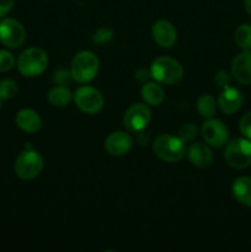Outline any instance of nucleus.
Returning a JSON list of instances; mask_svg holds the SVG:
<instances>
[{
    "label": "nucleus",
    "instance_id": "obj_1",
    "mask_svg": "<svg viewBox=\"0 0 251 252\" xmlns=\"http://www.w3.org/2000/svg\"><path fill=\"white\" fill-rule=\"evenodd\" d=\"M150 74L157 83L164 85H176L184 78V68L174 58L164 56L153 62Z\"/></svg>",
    "mask_w": 251,
    "mask_h": 252
},
{
    "label": "nucleus",
    "instance_id": "obj_2",
    "mask_svg": "<svg viewBox=\"0 0 251 252\" xmlns=\"http://www.w3.org/2000/svg\"><path fill=\"white\" fill-rule=\"evenodd\" d=\"M98 58L90 51H81L71 61L70 73L73 79L80 84L90 83L98 73Z\"/></svg>",
    "mask_w": 251,
    "mask_h": 252
},
{
    "label": "nucleus",
    "instance_id": "obj_3",
    "mask_svg": "<svg viewBox=\"0 0 251 252\" xmlns=\"http://www.w3.org/2000/svg\"><path fill=\"white\" fill-rule=\"evenodd\" d=\"M153 150L159 159L166 162H177L186 154V144L180 137L160 134L153 143Z\"/></svg>",
    "mask_w": 251,
    "mask_h": 252
},
{
    "label": "nucleus",
    "instance_id": "obj_4",
    "mask_svg": "<svg viewBox=\"0 0 251 252\" xmlns=\"http://www.w3.org/2000/svg\"><path fill=\"white\" fill-rule=\"evenodd\" d=\"M48 66V56L46 52L37 47L27 48L17 58V69L27 78L41 75Z\"/></svg>",
    "mask_w": 251,
    "mask_h": 252
},
{
    "label": "nucleus",
    "instance_id": "obj_5",
    "mask_svg": "<svg viewBox=\"0 0 251 252\" xmlns=\"http://www.w3.org/2000/svg\"><path fill=\"white\" fill-rule=\"evenodd\" d=\"M224 159L234 169H246L251 165V140L248 138H235L225 144Z\"/></svg>",
    "mask_w": 251,
    "mask_h": 252
},
{
    "label": "nucleus",
    "instance_id": "obj_6",
    "mask_svg": "<svg viewBox=\"0 0 251 252\" xmlns=\"http://www.w3.org/2000/svg\"><path fill=\"white\" fill-rule=\"evenodd\" d=\"M15 174L21 180H33L43 170V159L36 150L26 149L19 154L14 165Z\"/></svg>",
    "mask_w": 251,
    "mask_h": 252
},
{
    "label": "nucleus",
    "instance_id": "obj_7",
    "mask_svg": "<svg viewBox=\"0 0 251 252\" xmlns=\"http://www.w3.org/2000/svg\"><path fill=\"white\" fill-rule=\"evenodd\" d=\"M74 101L81 112L86 115H96L103 107V96L97 89L91 86H81L74 93Z\"/></svg>",
    "mask_w": 251,
    "mask_h": 252
},
{
    "label": "nucleus",
    "instance_id": "obj_8",
    "mask_svg": "<svg viewBox=\"0 0 251 252\" xmlns=\"http://www.w3.org/2000/svg\"><path fill=\"white\" fill-rule=\"evenodd\" d=\"M152 121V111L144 103H134L125 113L123 125L129 132L138 133L144 130Z\"/></svg>",
    "mask_w": 251,
    "mask_h": 252
},
{
    "label": "nucleus",
    "instance_id": "obj_9",
    "mask_svg": "<svg viewBox=\"0 0 251 252\" xmlns=\"http://www.w3.org/2000/svg\"><path fill=\"white\" fill-rule=\"evenodd\" d=\"M26 38V31L22 24L14 19H2L0 21V42L9 48H17Z\"/></svg>",
    "mask_w": 251,
    "mask_h": 252
},
{
    "label": "nucleus",
    "instance_id": "obj_10",
    "mask_svg": "<svg viewBox=\"0 0 251 252\" xmlns=\"http://www.w3.org/2000/svg\"><path fill=\"white\" fill-rule=\"evenodd\" d=\"M201 134L204 142L214 148H221L228 143L229 132L221 121L208 118L201 128Z\"/></svg>",
    "mask_w": 251,
    "mask_h": 252
},
{
    "label": "nucleus",
    "instance_id": "obj_11",
    "mask_svg": "<svg viewBox=\"0 0 251 252\" xmlns=\"http://www.w3.org/2000/svg\"><path fill=\"white\" fill-rule=\"evenodd\" d=\"M231 74L244 85L251 84V49H244L231 62Z\"/></svg>",
    "mask_w": 251,
    "mask_h": 252
},
{
    "label": "nucleus",
    "instance_id": "obj_12",
    "mask_svg": "<svg viewBox=\"0 0 251 252\" xmlns=\"http://www.w3.org/2000/svg\"><path fill=\"white\" fill-rule=\"evenodd\" d=\"M133 139L126 132H113L106 138L105 149L112 157H123L132 149Z\"/></svg>",
    "mask_w": 251,
    "mask_h": 252
},
{
    "label": "nucleus",
    "instance_id": "obj_13",
    "mask_svg": "<svg viewBox=\"0 0 251 252\" xmlns=\"http://www.w3.org/2000/svg\"><path fill=\"white\" fill-rule=\"evenodd\" d=\"M152 34L155 43L162 48H170L176 43V30L169 21L165 20H159L153 25Z\"/></svg>",
    "mask_w": 251,
    "mask_h": 252
},
{
    "label": "nucleus",
    "instance_id": "obj_14",
    "mask_svg": "<svg viewBox=\"0 0 251 252\" xmlns=\"http://www.w3.org/2000/svg\"><path fill=\"white\" fill-rule=\"evenodd\" d=\"M244 103V96L240 90L235 88L226 86L223 89L218 97V106L220 111L225 115L238 112Z\"/></svg>",
    "mask_w": 251,
    "mask_h": 252
},
{
    "label": "nucleus",
    "instance_id": "obj_15",
    "mask_svg": "<svg viewBox=\"0 0 251 252\" xmlns=\"http://www.w3.org/2000/svg\"><path fill=\"white\" fill-rule=\"evenodd\" d=\"M187 157L192 165L197 167H208L213 161V153L209 149L208 145L203 143H194L187 150Z\"/></svg>",
    "mask_w": 251,
    "mask_h": 252
},
{
    "label": "nucleus",
    "instance_id": "obj_16",
    "mask_svg": "<svg viewBox=\"0 0 251 252\" xmlns=\"http://www.w3.org/2000/svg\"><path fill=\"white\" fill-rule=\"evenodd\" d=\"M16 125L21 130L26 133H36L41 129L42 120L36 111L31 108H24L16 115Z\"/></svg>",
    "mask_w": 251,
    "mask_h": 252
},
{
    "label": "nucleus",
    "instance_id": "obj_17",
    "mask_svg": "<svg viewBox=\"0 0 251 252\" xmlns=\"http://www.w3.org/2000/svg\"><path fill=\"white\" fill-rule=\"evenodd\" d=\"M233 196L239 203L251 208V177L241 176L233 182Z\"/></svg>",
    "mask_w": 251,
    "mask_h": 252
},
{
    "label": "nucleus",
    "instance_id": "obj_18",
    "mask_svg": "<svg viewBox=\"0 0 251 252\" xmlns=\"http://www.w3.org/2000/svg\"><path fill=\"white\" fill-rule=\"evenodd\" d=\"M142 97L147 105L159 106L164 101L165 93L159 84L148 81L142 88Z\"/></svg>",
    "mask_w": 251,
    "mask_h": 252
},
{
    "label": "nucleus",
    "instance_id": "obj_19",
    "mask_svg": "<svg viewBox=\"0 0 251 252\" xmlns=\"http://www.w3.org/2000/svg\"><path fill=\"white\" fill-rule=\"evenodd\" d=\"M47 98L52 106L64 107V106L69 105L70 101L73 100V94L70 93L69 89H66V86L57 85L53 89H51V91L47 95Z\"/></svg>",
    "mask_w": 251,
    "mask_h": 252
},
{
    "label": "nucleus",
    "instance_id": "obj_20",
    "mask_svg": "<svg viewBox=\"0 0 251 252\" xmlns=\"http://www.w3.org/2000/svg\"><path fill=\"white\" fill-rule=\"evenodd\" d=\"M197 111L202 117L207 118V120L214 117L217 111V103L214 98L208 94L199 96L198 100H197Z\"/></svg>",
    "mask_w": 251,
    "mask_h": 252
},
{
    "label": "nucleus",
    "instance_id": "obj_21",
    "mask_svg": "<svg viewBox=\"0 0 251 252\" xmlns=\"http://www.w3.org/2000/svg\"><path fill=\"white\" fill-rule=\"evenodd\" d=\"M235 43L243 49H251V25L244 24L236 29Z\"/></svg>",
    "mask_w": 251,
    "mask_h": 252
},
{
    "label": "nucleus",
    "instance_id": "obj_22",
    "mask_svg": "<svg viewBox=\"0 0 251 252\" xmlns=\"http://www.w3.org/2000/svg\"><path fill=\"white\" fill-rule=\"evenodd\" d=\"M17 84L11 79H4L0 81V97L2 100L14 98L17 94Z\"/></svg>",
    "mask_w": 251,
    "mask_h": 252
},
{
    "label": "nucleus",
    "instance_id": "obj_23",
    "mask_svg": "<svg viewBox=\"0 0 251 252\" xmlns=\"http://www.w3.org/2000/svg\"><path fill=\"white\" fill-rule=\"evenodd\" d=\"M197 134H198V129H197L196 126L193 123H187L184 125L179 130V137L186 142H192L193 139H196Z\"/></svg>",
    "mask_w": 251,
    "mask_h": 252
},
{
    "label": "nucleus",
    "instance_id": "obj_24",
    "mask_svg": "<svg viewBox=\"0 0 251 252\" xmlns=\"http://www.w3.org/2000/svg\"><path fill=\"white\" fill-rule=\"evenodd\" d=\"M73 75H71L70 70H65V69H59L53 74V83L59 86H66L70 85L73 81Z\"/></svg>",
    "mask_w": 251,
    "mask_h": 252
},
{
    "label": "nucleus",
    "instance_id": "obj_25",
    "mask_svg": "<svg viewBox=\"0 0 251 252\" xmlns=\"http://www.w3.org/2000/svg\"><path fill=\"white\" fill-rule=\"evenodd\" d=\"M113 32L112 30L108 27H102V29L97 30L93 36V42L96 44H105L112 39Z\"/></svg>",
    "mask_w": 251,
    "mask_h": 252
},
{
    "label": "nucleus",
    "instance_id": "obj_26",
    "mask_svg": "<svg viewBox=\"0 0 251 252\" xmlns=\"http://www.w3.org/2000/svg\"><path fill=\"white\" fill-rule=\"evenodd\" d=\"M15 65V58L10 52L0 49V73H5Z\"/></svg>",
    "mask_w": 251,
    "mask_h": 252
},
{
    "label": "nucleus",
    "instance_id": "obj_27",
    "mask_svg": "<svg viewBox=\"0 0 251 252\" xmlns=\"http://www.w3.org/2000/svg\"><path fill=\"white\" fill-rule=\"evenodd\" d=\"M239 129L244 137L251 140V112H248L241 117L240 123H239Z\"/></svg>",
    "mask_w": 251,
    "mask_h": 252
},
{
    "label": "nucleus",
    "instance_id": "obj_28",
    "mask_svg": "<svg viewBox=\"0 0 251 252\" xmlns=\"http://www.w3.org/2000/svg\"><path fill=\"white\" fill-rule=\"evenodd\" d=\"M214 81H216L217 85L219 88H226L230 84V75H229L228 71L225 70H219L217 71V74L214 75Z\"/></svg>",
    "mask_w": 251,
    "mask_h": 252
},
{
    "label": "nucleus",
    "instance_id": "obj_29",
    "mask_svg": "<svg viewBox=\"0 0 251 252\" xmlns=\"http://www.w3.org/2000/svg\"><path fill=\"white\" fill-rule=\"evenodd\" d=\"M15 0H0V17L5 16L11 10Z\"/></svg>",
    "mask_w": 251,
    "mask_h": 252
},
{
    "label": "nucleus",
    "instance_id": "obj_30",
    "mask_svg": "<svg viewBox=\"0 0 251 252\" xmlns=\"http://www.w3.org/2000/svg\"><path fill=\"white\" fill-rule=\"evenodd\" d=\"M150 76H152L150 70H147L145 68H140L135 71V78H137L139 81H143V83H144V81H147Z\"/></svg>",
    "mask_w": 251,
    "mask_h": 252
},
{
    "label": "nucleus",
    "instance_id": "obj_31",
    "mask_svg": "<svg viewBox=\"0 0 251 252\" xmlns=\"http://www.w3.org/2000/svg\"><path fill=\"white\" fill-rule=\"evenodd\" d=\"M244 5H245V9L248 11V14L251 16V0H244Z\"/></svg>",
    "mask_w": 251,
    "mask_h": 252
},
{
    "label": "nucleus",
    "instance_id": "obj_32",
    "mask_svg": "<svg viewBox=\"0 0 251 252\" xmlns=\"http://www.w3.org/2000/svg\"><path fill=\"white\" fill-rule=\"evenodd\" d=\"M1 100H2V98L0 97V108H1Z\"/></svg>",
    "mask_w": 251,
    "mask_h": 252
}]
</instances>
